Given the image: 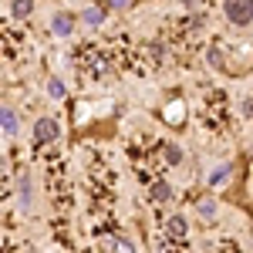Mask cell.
Instances as JSON below:
<instances>
[{"label": "cell", "instance_id": "6da1fadb", "mask_svg": "<svg viewBox=\"0 0 253 253\" xmlns=\"http://www.w3.org/2000/svg\"><path fill=\"white\" fill-rule=\"evenodd\" d=\"M223 14L233 27H250L253 24V0H223Z\"/></svg>", "mask_w": 253, "mask_h": 253}, {"label": "cell", "instance_id": "7a4b0ae2", "mask_svg": "<svg viewBox=\"0 0 253 253\" xmlns=\"http://www.w3.org/2000/svg\"><path fill=\"white\" fill-rule=\"evenodd\" d=\"M61 138V122L51 115H41L38 122H34V142L38 145H54Z\"/></svg>", "mask_w": 253, "mask_h": 253}, {"label": "cell", "instance_id": "3957f363", "mask_svg": "<svg viewBox=\"0 0 253 253\" xmlns=\"http://www.w3.org/2000/svg\"><path fill=\"white\" fill-rule=\"evenodd\" d=\"M78 20L81 17H75V14H68V10H58V14H51V34L54 38H71L75 34V27H78Z\"/></svg>", "mask_w": 253, "mask_h": 253}, {"label": "cell", "instance_id": "277c9868", "mask_svg": "<svg viewBox=\"0 0 253 253\" xmlns=\"http://www.w3.org/2000/svg\"><path fill=\"white\" fill-rule=\"evenodd\" d=\"M189 236V219L182 213H172L166 219V240H172V243H182Z\"/></svg>", "mask_w": 253, "mask_h": 253}, {"label": "cell", "instance_id": "5b68a950", "mask_svg": "<svg viewBox=\"0 0 253 253\" xmlns=\"http://www.w3.org/2000/svg\"><path fill=\"white\" fill-rule=\"evenodd\" d=\"M0 128H3V138H7V142H14V138L20 135V115L10 105L0 108Z\"/></svg>", "mask_w": 253, "mask_h": 253}, {"label": "cell", "instance_id": "8992f818", "mask_svg": "<svg viewBox=\"0 0 253 253\" xmlns=\"http://www.w3.org/2000/svg\"><path fill=\"white\" fill-rule=\"evenodd\" d=\"M233 179V162H216L213 169H210V175H206V186L210 189H219V186H226Z\"/></svg>", "mask_w": 253, "mask_h": 253}, {"label": "cell", "instance_id": "52a82bcc", "mask_svg": "<svg viewBox=\"0 0 253 253\" xmlns=\"http://www.w3.org/2000/svg\"><path fill=\"white\" fill-rule=\"evenodd\" d=\"M108 10H112L108 3H88L78 17H81V24H88V27H101V24H105V17H108Z\"/></svg>", "mask_w": 253, "mask_h": 253}, {"label": "cell", "instance_id": "ba28073f", "mask_svg": "<svg viewBox=\"0 0 253 253\" xmlns=\"http://www.w3.org/2000/svg\"><path fill=\"white\" fill-rule=\"evenodd\" d=\"M162 118H166V125H175V128H182V125H186V101H182V98L169 101V105L162 108Z\"/></svg>", "mask_w": 253, "mask_h": 253}, {"label": "cell", "instance_id": "9c48e42d", "mask_svg": "<svg viewBox=\"0 0 253 253\" xmlns=\"http://www.w3.org/2000/svg\"><path fill=\"white\" fill-rule=\"evenodd\" d=\"M196 213L203 223H213L216 216H219V203H216V196H203L199 203H196Z\"/></svg>", "mask_w": 253, "mask_h": 253}, {"label": "cell", "instance_id": "30bf717a", "mask_svg": "<svg viewBox=\"0 0 253 253\" xmlns=\"http://www.w3.org/2000/svg\"><path fill=\"white\" fill-rule=\"evenodd\" d=\"M34 3H38V0H10V17L27 20L31 14H34Z\"/></svg>", "mask_w": 253, "mask_h": 253}, {"label": "cell", "instance_id": "8fae6325", "mask_svg": "<svg viewBox=\"0 0 253 253\" xmlns=\"http://www.w3.org/2000/svg\"><path fill=\"white\" fill-rule=\"evenodd\" d=\"M149 196H152L156 203H169V199H172V186H169L166 179H156V182L149 186Z\"/></svg>", "mask_w": 253, "mask_h": 253}, {"label": "cell", "instance_id": "7c38bea8", "mask_svg": "<svg viewBox=\"0 0 253 253\" xmlns=\"http://www.w3.org/2000/svg\"><path fill=\"white\" fill-rule=\"evenodd\" d=\"M47 98H54V101L68 98V84H64L58 75H51V78H47Z\"/></svg>", "mask_w": 253, "mask_h": 253}, {"label": "cell", "instance_id": "4fadbf2b", "mask_svg": "<svg viewBox=\"0 0 253 253\" xmlns=\"http://www.w3.org/2000/svg\"><path fill=\"white\" fill-rule=\"evenodd\" d=\"M162 159H166L169 166H179V162H182V149H179L175 142H162Z\"/></svg>", "mask_w": 253, "mask_h": 253}, {"label": "cell", "instance_id": "5bb4252c", "mask_svg": "<svg viewBox=\"0 0 253 253\" xmlns=\"http://www.w3.org/2000/svg\"><path fill=\"white\" fill-rule=\"evenodd\" d=\"M20 210H31V175L20 179Z\"/></svg>", "mask_w": 253, "mask_h": 253}, {"label": "cell", "instance_id": "9a60e30c", "mask_svg": "<svg viewBox=\"0 0 253 253\" xmlns=\"http://www.w3.org/2000/svg\"><path fill=\"white\" fill-rule=\"evenodd\" d=\"M105 3H108L112 10H132V7H135V0H105Z\"/></svg>", "mask_w": 253, "mask_h": 253}, {"label": "cell", "instance_id": "2e32d148", "mask_svg": "<svg viewBox=\"0 0 253 253\" xmlns=\"http://www.w3.org/2000/svg\"><path fill=\"white\" fill-rule=\"evenodd\" d=\"M112 247H115V250H125V253H128V250H135V243H132L128 236H118V240L112 243Z\"/></svg>", "mask_w": 253, "mask_h": 253}, {"label": "cell", "instance_id": "e0dca14e", "mask_svg": "<svg viewBox=\"0 0 253 253\" xmlns=\"http://www.w3.org/2000/svg\"><path fill=\"white\" fill-rule=\"evenodd\" d=\"M203 24H206V14H199V10H196L193 17H189V31H199Z\"/></svg>", "mask_w": 253, "mask_h": 253}, {"label": "cell", "instance_id": "ac0fdd59", "mask_svg": "<svg viewBox=\"0 0 253 253\" xmlns=\"http://www.w3.org/2000/svg\"><path fill=\"white\" fill-rule=\"evenodd\" d=\"M210 64L213 68H223V51L219 47H210Z\"/></svg>", "mask_w": 253, "mask_h": 253}, {"label": "cell", "instance_id": "d6986e66", "mask_svg": "<svg viewBox=\"0 0 253 253\" xmlns=\"http://www.w3.org/2000/svg\"><path fill=\"white\" fill-rule=\"evenodd\" d=\"M145 51H149V58H152V61H159V58H162V44H159V41H152V44H149Z\"/></svg>", "mask_w": 253, "mask_h": 253}, {"label": "cell", "instance_id": "ffe728a7", "mask_svg": "<svg viewBox=\"0 0 253 253\" xmlns=\"http://www.w3.org/2000/svg\"><path fill=\"white\" fill-rule=\"evenodd\" d=\"M182 7H189V10H196V0H182Z\"/></svg>", "mask_w": 253, "mask_h": 253}, {"label": "cell", "instance_id": "44dd1931", "mask_svg": "<svg viewBox=\"0 0 253 253\" xmlns=\"http://www.w3.org/2000/svg\"><path fill=\"white\" fill-rule=\"evenodd\" d=\"M250 193H253V172H250Z\"/></svg>", "mask_w": 253, "mask_h": 253}]
</instances>
